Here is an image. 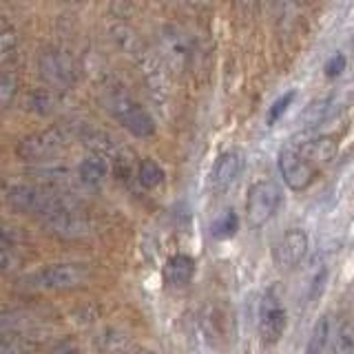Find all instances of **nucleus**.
<instances>
[{
	"label": "nucleus",
	"mask_w": 354,
	"mask_h": 354,
	"mask_svg": "<svg viewBox=\"0 0 354 354\" xmlns=\"http://www.w3.org/2000/svg\"><path fill=\"white\" fill-rule=\"evenodd\" d=\"M7 204L25 215H40L47 217L51 213H58L64 208H73L77 202L58 188H47V186H36V184H18L11 186L7 195Z\"/></svg>",
	"instance_id": "1"
},
{
	"label": "nucleus",
	"mask_w": 354,
	"mask_h": 354,
	"mask_svg": "<svg viewBox=\"0 0 354 354\" xmlns=\"http://www.w3.org/2000/svg\"><path fill=\"white\" fill-rule=\"evenodd\" d=\"M104 104L109 106V111L113 113V118L131 133V136L153 138L155 131H158L151 113L140 102L133 100V95L127 91V88H122L118 84L109 86L104 91Z\"/></svg>",
	"instance_id": "2"
},
{
	"label": "nucleus",
	"mask_w": 354,
	"mask_h": 354,
	"mask_svg": "<svg viewBox=\"0 0 354 354\" xmlns=\"http://www.w3.org/2000/svg\"><path fill=\"white\" fill-rule=\"evenodd\" d=\"M91 270L86 268L84 263H75V261H66V263H49L44 268L27 274L22 283L31 290H44V292H66V290H75V288H82Z\"/></svg>",
	"instance_id": "3"
},
{
	"label": "nucleus",
	"mask_w": 354,
	"mask_h": 354,
	"mask_svg": "<svg viewBox=\"0 0 354 354\" xmlns=\"http://www.w3.org/2000/svg\"><path fill=\"white\" fill-rule=\"evenodd\" d=\"M281 188L270 180H257L246 195V221L250 228H263L281 206Z\"/></svg>",
	"instance_id": "4"
},
{
	"label": "nucleus",
	"mask_w": 354,
	"mask_h": 354,
	"mask_svg": "<svg viewBox=\"0 0 354 354\" xmlns=\"http://www.w3.org/2000/svg\"><path fill=\"white\" fill-rule=\"evenodd\" d=\"M38 73L53 88H71L77 82V64L64 49L49 47L38 55Z\"/></svg>",
	"instance_id": "5"
},
{
	"label": "nucleus",
	"mask_w": 354,
	"mask_h": 354,
	"mask_svg": "<svg viewBox=\"0 0 354 354\" xmlns=\"http://www.w3.org/2000/svg\"><path fill=\"white\" fill-rule=\"evenodd\" d=\"M64 144H66V131L62 127H51L22 138L16 147V155L29 164H38L51 160L55 153H60L64 149Z\"/></svg>",
	"instance_id": "6"
},
{
	"label": "nucleus",
	"mask_w": 354,
	"mask_h": 354,
	"mask_svg": "<svg viewBox=\"0 0 354 354\" xmlns=\"http://www.w3.org/2000/svg\"><path fill=\"white\" fill-rule=\"evenodd\" d=\"M288 328V313L277 288L266 290L259 304V337L263 346L279 343Z\"/></svg>",
	"instance_id": "7"
},
{
	"label": "nucleus",
	"mask_w": 354,
	"mask_h": 354,
	"mask_svg": "<svg viewBox=\"0 0 354 354\" xmlns=\"http://www.w3.org/2000/svg\"><path fill=\"white\" fill-rule=\"evenodd\" d=\"M277 166H279V173L283 177V182L288 188L292 191H306V188L313 186L315 177H317V166L310 164L297 147H283L279 151V158H277Z\"/></svg>",
	"instance_id": "8"
},
{
	"label": "nucleus",
	"mask_w": 354,
	"mask_h": 354,
	"mask_svg": "<svg viewBox=\"0 0 354 354\" xmlns=\"http://www.w3.org/2000/svg\"><path fill=\"white\" fill-rule=\"evenodd\" d=\"M42 226L53 237L60 239H84L91 235V221L86 215L80 213V208H64L58 213H51L42 217Z\"/></svg>",
	"instance_id": "9"
},
{
	"label": "nucleus",
	"mask_w": 354,
	"mask_h": 354,
	"mask_svg": "<svg viewBox=\"0 0 354 354\" xmlns=\"http://www.w3.org/2000/svg\"><path fill=\"white\" fill-rule=\"evenodd\" d=\"M202 328L213 348L228 350L235 339V319L224 306H206L202 313Z\"/></svg>",
	"instance_id": "10"
},
{
	"label": "nucleus",
	"mask_w": 354,
	"mask_h": 354,
	"mask_svg": "<svg viewBox=\"0 0 354 354\" xmlns=\"http://www.w3.org/2000/svg\"><path fill=\"white\" fill-rule=\"evenodd\" d=\"M308 248H310V237L306 230L301 228L286 230L279 237V241L274 243V250H272L277 268H281V270L297 268V266L306 259Z\"/></svg>",
	"instance_id": "11"
},
{
	"label": "nucleus",
	"mask_w": 354,
	"mask_h": 354,
	"mask_svg": "<svg viewBox=\"0 0 354 354\" xmlns=\"http://www.w3.org/2000/svg\"><path fill=\"white\" fill-rule=\"evenodd\" d=\"M160 51H162V60L169 69L182 71L191 64L193 44L186 38L184 31L175 27H164L160 33Z\"/></svg>",
	"instance_id": "12"
},
{
	"label": "nucleus",
	"mask_w": 354,
	"mask_h": 354,
	"mask_svg": "<svg viewBox=\"0 0 354 354\" xmlns=\"http://www.w3.org/2000/svg\"><path fill=\"white\" fill-rule=\"evenodd\" d=\"M241 166L243 162H241L239 151L221 153L213 164V171H210V188H213L215 193H226L228 188L237 182Z\"/></svg>",
	"instance_id": "13"
},
{
	"label": "nucleus",
	"mask_w": 354,
	"mask_h": 354,
	"mask_svg": "<svg viewBox=\"0 0 354 354\" xmlns=\"http://www.w3.org/2000/svg\"><path fill=\"white\" fill-rule=\"evenodd\" d=\"M77 180H80L82 186L86 188H100L106 180H109V173H111V160L104 158L100 153H88L86 158L77 164Z\"/></svg>",
	"instance_id": "14"
},
{
	"label": "nucleus",
	"mask_w": 354,
	"mask_h": 354,
	"mask_svg": "<svg viewBox=\"0 0 354 354\" xmlns=\"http://www.w3.org/2000/svg\"><path fill=\"white\" fill-rule=\"evenodd\" d=\"M297 149L313 166H326L337 158L339 142L330 136H317L306 140L304 144H299Z\"/></svg>",
	"instance_id": "15"
},
{
	"label": "nucleus",
	"mask_w": 354,
	"mask_h": 354,
	"mask_svg": "<svg viewBox=\"0 0 354 354\" xmlns=\"http://www.w3.org/2000/svg\"><path fill=\"white\" fill-rule=\"evenodd\" d=\"M195 277V259L191 254H173L164 263V281L171 288H184Z\"/></svg>",
	"instance_id": "16"
},
{
	"label": "nucleus",
	"mask_w": 354,
	"mask_h": 354,
	"mask_svg": "<svg viewBox=\"0 0 354 354\" xmlns=\"http://www.w3.org/2000/svg\"><path fill=\"white\" fill-rule=\"evenodd\" d=\"M332 343H335V326H332V317L324 315L313 326V332L308 337L306 354H332Z\"/></svg>",
	"instance_id": "17"
},
{
	"label": "nucleus",
	"mask_w": 354,
	"mask_h": 354,
	"mask_svg": "<svg viewBox=\"0 0 354 354\" xmlns=\"http://www.w3.org/2000/svg\"><path fill=\"white\" fill-rule=\"evenodd\" d=\"M109 36H111V40H113V44L120 51L131 53V55L144 53L140 36L129 25H122V22H118V25H113V27L109 29Z\"/></svg>",
	"instance_id": "18"
},
{
	"label": "nucleus",
	"mask_w": 354,
	"mask_h": 354,
	"mask_svg": "<svg viewBox=\"0 0 354 354\" xmlns=\"http://www.w3.org/2000/svg\"><path fill=\"white\" fill-rule=\"evenodd\" d=\"M164 180H166L164 169H162V166H160L158 162H155V160L147 158V160H142V162H140V166H138V182H140L144 188H149V191H153V188L162 186Z\"/></svg>",
	"instance_id": "19"
},
{
	"label": "nucleus",
	"mask_w": 354,
	"mask_h": 354,
	"mask_svg": "<svg viewBox=\"0 0 354 354\" xmlns=\"http://www.w3.org/2000/svg\"><path fill=\"white\" fill-rule=\"evenodd\" d=\"M55 106V97L44 91V88H36L27 95V109L36 115H49Z\"/></svg>",
	"instance_id": "20"
},
{
	"label": "nucleus",
	"mask_w": 354,
	"mask_h": 354,
	"mask_svg": "<svg viewBox=\"0 0 354 354\" xmlns=\"http://www.w3.org/2000/svg\"><path fill=\"white\" fill-rule=\"evenodd\" d=\"M18 93V77L11 71H0V111H7L14 104Z\"/></svg>",
	"instance_id": "21"
},
{
	"label": "nucleus",
	"mask_w": 354,
	"mask_h": 354,
	"mask_svg": "<svg viewBox=\"0 0 354 354\" xmlns=\"http://www.w3.org/2000/svg\"><path fill=\"white\" fill-rule=\"evenodd\" d=\"M332 354H354V324L346 321L335 335V343H332Z\"/></svg>",
	"instance_id": "22"
},
{
	"label": "nucleus",
	"mask_w": 354,
	"mask_h": 354,
	"mask_svg": "<svg viewBox=\"0 0 354 354\" xmlns=\"http://www.w3.org/2000/svg\"><path fill=\"white\" fill-rule=\"evenodd\" d=\"M33 175L40 177V180H47V182H58V180H64L66 175H69V169L62 164V162H38L33 166Z\"/></svg>",
	"instance_id": "23"
},
{
	"label": "nucleus",
	"mask_w": 354,
	"mask_h": 354,
	"mask_svg": "<svg viewBox=\"0 0 354 354\" xmlns=\"http://www.w3.org/2000/svg\"><path fill=\"white\" fill-rule=\"evenodd\" d=\"M237 228H239L237 213H235V210H226V213L213 224V237L215 239H228V237L235 235Z\"/></svg>",
	"instance_id": "24"
},
{
	"label": "nucleus",
	"mask_w": 354,
	"mask_h": 354,
	"mask_svg": "<svg viewBox=\"0 0 354 354\" xmlns=\"http://www.w3.org/2000/svg\"><path fill=\"white\" fill-rule=\"evenodd\" d=\"M328 113H330V97H321V100H317V102H313L310 104L306 111H304V122H306V127L308 129H313V127H317V124H321L326 118H328Z\"/></svg>",
	"instance_id": "25"
},
{
	"label": "nucleus",
	"mask_w": 354,
	"mask_h": 354,
	"mask_svg": "<svg viewBox=\"0 0 354 354\" xmlns=\"http://www.w3.org/2000/svg\"><path fill=\"white\" fill-rule=\"evenodd\" d=\"M295 97H297V91H288V93H283V95H279L274 100V102L270 104V109H268V118H266V122L272 127V124H277L281 118H283V113L288 109H290V104L295 102Z\"/></svg>",
	"instance_id": "26"
},
{
	"label": "nucleus",
	"mask_w": 354,
	"mask_h": 354,
	"mask_svg": "<svg viewBox=\"0 0 354 354\" xmlns=\"http://www.w3.org/2000/svg\"><path fill=\"white\" fill-rule=\"evenodd\" d=\"M16 49H18V33L11 29L0 33V64L7 62L16 53Z\"/></svg>",
	"instance_id": "27"
},
{
	"label": "nucleus",
	"mask_w": 354,
	"mask_h": 354,
	"mask_svg": "<svg viewBox=\"0 0 354 354\" xmlns=\"http://www.w3.org/2000/svg\"><path fill=\"white\" fill-rule=\"evenodd\" d=\"M326 283H328V268H319L317 274L313 277V281H310V286H308V299H310V304H317L319 301V297L324 295V290H326Z\"/></svg>",
	"instance_id": "28"
},
{
	"label": "nucleus",
	"mask_w": 354,
	"mask_h": 354,
	"mask_svg": "<svg viewBox=\"0 0 354 354\" xmlns=\"http://www.w3.org/2000/svg\"><path fill=\"white\" fill-rule=\"evenodd\" d=\"M324 71H326L328 77H339L343 71H346V55H343V53H335V55H332V58L326 62Z\"/></svg>",
	"instance_id": "29"
},
{
	"label": "nucleus",
	"mask_w": 354,
	"mask_h": 354,
	"mask_svg": "<svg viewBox=\"0 0 354 354\" xmlns=\"http://www.w3.org/2000/svg\"><path fill=\"white\" fill-rule=\"evenodd\" d=\"M18 239H20V232L14 226H9L7 221L0 219V246L9 248V246H14Z\"/></svg>",
	"instance_id": "30"
},
{
	"label": "nucleus",
	"mask_w": 354,
	"mask_h": 354,
	"mask_svg": "<svg viewBox=\"0 0 354 354\" xmlns=\"http://www.w3.org/2000/svg\"><path fill=\"white\" fill-rule=\"evenodd\" d=\"M16 266V257L9 252V248L0 246V272H9Z\"/></svg>",
	"instance_id": "31"
},
{
	"label": "nucleus",
	"mask_w": 354,
	"mask_h": 354,
	"mask_svg": "<svg viewBox=\"0 0 354 354\" xmlns=\"http://www.w3.org/2000/svg\"><path fill=\"white\" fill-rule=\"evenodd\" d=\"M237 5L243 11H250V9H254V5H257V0H237Z\"/></svg>",
	"instance_id": "32"
},
{
	"label": "nucleus",
	"mask_w": 354,
	"mask_h": 354,
	"mask_svg": "<svg viewBox=\"0 0 354 354\" xmlns=\"http://www.w3.org/2000/svg\"><path fill=\"white\" fill-rule=\"evenodd\" d=\"M58 3H64V5H71V3H77V0H58Z\"/></svg>",
	"instance_id": "33"
},
{
	"label": "nucleus",
	"mask_w": 354,
	"mask_h": 354,
	"mask_svg": "<svg viewBox=\"0 0 354 354\" xmlns=\"http://www.w3.org/2000/svg\"><path fill=\"white\" fill-rule=\"evenodd\" d=\"M193 3H202V0H193Z\"/></svg>",
	"instance_id": "34"
}]
</instances>
